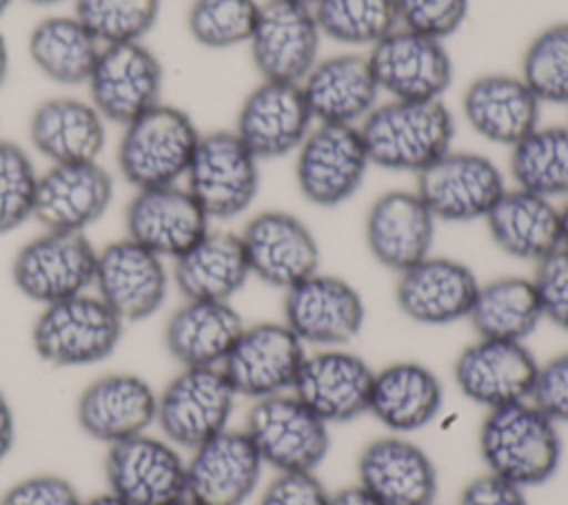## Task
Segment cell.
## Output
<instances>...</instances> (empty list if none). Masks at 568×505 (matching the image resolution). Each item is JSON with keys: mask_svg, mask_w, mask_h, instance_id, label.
<instances>
[{"mask_svg": "<svg viewBox=\"0 0 568 505\" xmlns=\"http://www.w3.org/2000/svg\"><path fill=\"white\" fill-rule=\"evenodd\" d=\"M559 215H561V248H568V199L559 204Z\"/></svg>", "mask_w": 568, "mask_h": 505, "instance_id": "cell-54", "label": "cell"}, {"mask_svg": "<svg viewBox=\"0 0 568 505\" xmlns=\"http://www.w3.org/2000/svg\"><path fill=\"white\" fill-rule=\"evenodd\" d=\"M282 321L308 348H346L364 328L359 290L333 272H313L284 290Z\"/></svg>", "mask_w": 568, "mask_h": 505, "instance_id": "cell-11", "label": "cell"}, {"mask_svg": "<svg viewBox=\"0 0 568 505\" xmlns=\"http://www.w3.org/2000/svg\"><path fill=\"white\" fill-rule=\"evenodd\" d=\"M29 4H36V7H51V4H60V2H67V0H27Z\"/></svg>", "mask_w": 568, "mask_h": 505, "instance_id": "cell-55", "label": "cell"}, {"mask_svg": "<svg viewBox=\"0 0 568 505\" xmlns=\"http://www.w3.org/2000/svg\"><path fill=\"white\" fill-rule=\"evenodd\" d=\"M466 321L481 339L526 343L544 321L532 277L501 275L479 281Z\"/></svg>", "mask_w": 568, "mask_h": 505, "instance_id": "cell-37", "label": "cell"}, {"mask_svg": "<svg viewBox=\"0 0 568 505\" xmlns=\"http://www.w3.org/2000/svg\"><path fill=\"white\" fill-rule=\"evenodd\" d=\"M98 248L87 233L42 230L24 241L11 259L16 290L38 306L93 290Z\"/></svg>", "mask_w": 568, "mask_h": 505, "instance_id": "cell-7", "label": "cell"}, {"mask_svg": "<svg viewBox=\"0 0 568 505\" xmlns=\"http://www.w3.org/2000/svg\"><path fill=\"white\" fill-rule=\"evenodd\" d=\"M566 109H568V106H566Z\"/></svg>", "mask_w": 568, "mask_h": 505, "instance_id": "cell-59", "label": "cell"}, {"mask_svg": "<svg viewBox=\"0 0 568 505\" xmlns=\"http://www.w3.org/2000/svg\"><path fill=\"white\" fill-rule=\"evenodd\" d=\"M373 75L388 100H444L455 62L444 40L397 27L366 51Z\"/></svg>", "mask_w": 568, "mask_h": 505, "instance_id": "cell-13", "label": "cell"}, {"mask_svg": "<svg viewBox=\"0 0 568 505\" xmlns=\"http://www.w3.org/2000/svg\"><path fill=\"white\" fill-rule=\"evenodd\" d=\"M109 122L89 97L53 95L38 102L27 122L31 148L49 164L98 162L106 146Z\"/></svg>", "mask_w": 568, "mask_h": 505, "instance_id": "cell-31", "label": "cell"}, {"mask_svg": "<svg viewBox=\"0 0 568 505\" xmlns=\"http://www.w3.org/2000/svg\"><path fill=\"white\" fill-rule=\"evenodd\" d=\"M313 126L300 84L260 80L242 97L231 128L260 162H271L293 155Z\"/></svg>", "mask_w": 568, "mask_h": 505, "instance_id": "cell-19", "label": "cell"}, {"mask_svg": "<svg viewBox=\"0 0 568 505\" xmlns=\"http://www.w3.org/2000/svg\"><path fill=\"white\" fill-rule=\"evenodd\" d=\"M0 505H82V498L69 478L40 472L4 489Z\"/></svg>", "mask_w": 568, "mask_h": 505, "instance_id": "cell-47", "label": "cell"}, {"mask_svg": "<svg viewBox=\"0 0 568 505\" xmlns=\"http://www.w3.org/2000/svg\"><path fill=\"white\" fill-rule=\"evenodd\" d=\"M315 124L359 126L382 102L366 51L322 55L300 82Z\"/></svg>", "mask_w": 568, "mask_h": 505, "instance_id": "cell-28", "label": "cell"}, {"mask_svg": "<svg viewBox=\"0 0 568 505\" xmlns=\"http://www.w3.org/2000/svg\"><path fill=\"white\" fill-rule=\"evenodd\" d=\"M171 272L166 259L129 237L98 248L93 292L124 321L151 319L166 301Z\"/></svg>", "mask_w": 568, "mask_h": 505, "instance_id": "cell-17", "label": "cell"}, {"mask_svg": "<svg viewBox=\"0 0 568 505\" xmlns=\"http://www.w3.org/2000/svg\"><path fill=\"white\" fill-rule=\"evenodd\" d=\"M326 505H382V503L357 483V485H348V487H342V489L328 494Z\"/></svg>", "mask_w": 568, "mask_h": 505, "instance_id": "cell-51", "label": "cell"}, {"mask_svg": "<svg viewBox=\"0 0 568 505\" xmlns=\"http://www.w3.org/2000/svg\"><path fill=\"white\" fill-rule=\"evenodd\" d=\"M371 168L357 126L315 124L293 153L297 190L317 208H337L353 199Z\"/></svg>", "mask_w": 568, "mask_h": 505, "instance_id": "cell-8", "label": "cell"}, {"mask_svg": "<svg viewBox=\"0 0 568 505\" xmlns=\"http://www.w3.org/2000/svg\"><path fill=\"white\" fill-rule=\"evenodd\" d=\"M532 284L537 288L544 321L568 332V248H559L535 264Z\"/></svg>", "mask_w": 568, "mask_h": 505, "instance_id": "cell-45", "label": "cell"}, {"mask_svg": "<svg viewBox=\"0 0 568 505\" xmlns=\"http://www.w3.org/2000/svg\"><path fill=\"white\" fill-rule=\"evenodd\" d=\"M235 399L222 368H182L158 394L155 425L180 450H195L229 427Z\"/></svg>", "mask_w": 568, "mask_h": 505, "instance_id": "cell-10", "label": "cell"}, {"mask_svg": "<svg viewBox=\"0 0 568 505\" xmlns=\"http://www.w3.org/2000/svg\"><path fill=\"white\" fill-rule=\"evenodd\" d=\"M313 13L324 40L368 51L399 27L395 0H317Z\"/></svg>", "mask_w": 568, "mask_h": 505, "instance_id": "cell-39", "label": "cell"}, {"mask_svg": "<svg viewBox=\"0 0 568 505\" xmlns=\"http://www.w3.org/2000/svg\"><path fill=\"white\" fill-rule=\"evenodd\" d=\"M524 492L526 489L486 472L462 489L457 505H528Z\"/></svg>", "mask_w": 568, "mask_h": 505, "instance_id": "cell-49", "label": "cell"}, {"mask_svg": "<svg viewBox=\"0 0 568 505\" xmlns=\"http://www.w3.org/2000/svg\"><path fill=\"white\" fill-rule=\"evenodd\" d=\"M120 128L115 164L133 190L184 182L202 135L189 111L162 100Z\"/></svg>", "mask_w": 568, "mask_h": 505, "instance_id": "cell-3", "label": "cell"}, {"mask_svg": "<svg viewBox=\"0 0 568 505\" xmlns=\"http://www.w3.org/2000/svg\"><path fill=\"white\" fill-rule=\"evenodd\" d=\"M399 27L448 42L470 16V0H395Z\"/></svg>", "mask_w": 568, "mask_h": 505, "instance_id": "cell-44", "label": "cell"}, {"mask_svg": "<svg viewBox=\"0 0 568 505\" xmlns=\"http://www.w3.org/2000/svg\"><path fill=\"white\" fill-rule=\"evenodd\" d=\"M16 414L7 399V394L0 390V463L9 456V452L16 445Z\"/></svg>", "mask_w": 568, "mask_h": 505, "instance_id": "cell-50", "label": "cell"}, {"mask_svg": "<svg viewBox=\"0 0 568 505\" xmlns=\"http://www.w3.org/2000/svg\"><path fill=\"white\" fill-rule=\"evenodd\" d=\"M11 2H13V0H0V16L11 7Z\"/></svg>", "mask_w": 568, "mask_h": 505, "instance_id": "cell-57", "label": "cell"}, {"mask_svg": "<svg viewBox=\"0 0 568 505\" xmlns=\"http://www.w3.org/2000/svg\"><path fill=\"white\" fill-rule=\"evenodd\" d=\"M257 13V0H191L186 31L202 49L229 51L248 44Z\"/></svg>", "mask_w": 568, "mask_h": 505, "instance_id": "cell-41", "label": "cell"}, {"mask_svg": "<svg viewBox=\"0 0 568 505\" xmlns=\"http://www.w3.org/2000/svg\"><path fill=\"white\" fill-rule=\"evenodd\" d=\"M528 401L557 425L568 423V350L539 363Z\"/></svg>", "mask_w": 568, "mask_h": 505, "instance_id": "cell-46", "label": "cell"}, {"mask_svg": "<svg viewBox=\"0 0 568 505\" xmlns=\"http://www.w3.org/2000/svg\"><path fill=\"white\" fill-rule=\"evenodd\" d=\"M158 392L133 372H111L91 381L78 396L80 430L106 447L146 432L155 423Z\"/></svg>", "mask_w": 568, "mask_h": 505, "instance_id": "cell-29", "label": "cell"}, {"mask_svg": "<svg viewBox=\"0 0 568 505\" xmlns=\"http://www.w3.org/2000/svg\"><path fill=\"white\" fill-rule=\"evenodd\" d=\"M100 51L102 44L73 13L42 18L27 38V53L36 71L62 86H84Z\"/></svg>", "mask_w": 568, "mask_h": 505, "instance_id": "cell-36", "label": "cell"}, {"mask_svg": "<svg viewBox=\"0 0 568 505\" xmlns=\"http://www.w3.org/2000/svg\"><path fill=\"white\" fill-rule=\"evenodd\" d=\"M322 42L313 7L264 0L246 47L260 80L300 84L322 58Z\"/></svg>", "mask_w": 568, "mask_h": 505, "instance_id": "cell-12", "label": "cell"}, {"mask_svg": "<svg viewBox=\"0 0 568 505\" xmlns=\"http://www.w3.org/2000/svg\"><path fill=\"white\" fill-rule=\"evenodd\" d=\"M477 288L479 279L468 264L430 252L397 272L395 303L419 326H448L468 319Z\"/></svg>", "mask_w": 568, "mask_h": 505, "instance_id": "cell-25", "label": "cell"}, {"mask_svg": "<svg viewBox=\"0 0 568 505\" xmlns=\"http://www.w3.org/2000/svg\"><path fill=\"white\" fill-rule=\"evenodd\" d=\"M357 483L382 505H433L437 467L406 434H384L357 456Z\"/></svg>", "mask_w": 568, "mask_h": 505, "instance_id": "cell-30", "label": "cell"}, {"mask_svg": "<svg viewBox=\"0 0 568 505\" xmlns=\"http://www.w3.org/2000/svg\"><path fill=\"white\" fill-rule=\"evenodd\" d=\"M260 164L233 128L206 131L200 135L182 184L211 221L235 219L260 195Z\"/></svg>", "mask_w": 568, "mask_h": 505, "instance_id": "cell-5", "label": "cell"}, {"mask_svg": "<svg viewBox=\"0 0 568 505\" xmlns=\"http://www.w3.org/2000/svg\"><path fill=\"white\" fill-rule=\"evenodd\" d=\"M84 86L100 115L124 126L162 102L164 66L146 42L109 44L102 47Z\"/></svg>", "mask_w": 568, "mask_h": 505, "instance_id": "cell-14", "label": "cell"}, {"mask_svg": "<svg viewBox=\"0 0 568 505\" xmlns=\"http://www.w3.org/2000/svg\"><path fill=\"white\" fill-rule=\"evenodd\" d=\"M328 492L315 472H277L257 505H326Z\"/></svg>", "mask_w": 568, "mask_h": 505, "instance_id": "cell-48", "label": "cell"}, {"mask_svg": "<svg viewBox=\"0 0 568 505\" xmlns=\"http://www.w3.org/2000/svg\"><path fill=\"white\" fill-rule=\"evenodd\" d=\"M306 359V346L284 321L246 323L222 361L237 396L251 401L291 392Z\"/></svg>", "mask_w": 568, "mask_h": 505, "instance_id": "cell-15", "label": "cell"}, {"mask_svg": "<svg viewBox=\"0 0 568 505\" xmlns=\"http://www.w3.org/2000/svg\"><path fill=\"white\" fill-rule=\"evenodd\" d=\"M251 277L280 290L320 270V244L308 224L282 208L260 210L240 230Z\"/></svg>", "mask_w": 568, "mask_h": 505, "instance_id": "cell-18", "label": "cell"}, {"mask_svg": "<svg viewBox=\"0 0 568 505\" xmlns=\"http://www.w3.org/2000/svg\"><path fill=\"white\" fill-rule=\"evenodd\" d=\"M244 432L275 472H315L331 450L328 423L293 392L253 401Z\"/></svg>", "mask_w": 568, "mask_h": 505, "instance_id": "cell-6", "label": "cell"}, {"mask_svg": "<svg viewBox=\"0 0 568 505\" xmlns=\"http://www.w3.org/2000/svg\"><path fill=\"white\" fill-rule=\"evenodd\" d=\"M9 71H11V49L4 31L0 29V89L7 84Z\"/></svg>", "mask_w": 568, "mask_h": 505, "instance_id": "cell-52", "label": "cell"}, {"mask_svg": "<svg viewBox=\"0 0 568 505\" xmlns=\"http://www.w3.org/2000/svg\"><path fill=\"white\" fill-rule=\"evenodd\" d=\"M539 361L521 341L477 337L453 361V381L473 403L495 410L528 401Z\"/></svg>", "mask_w": 568, "mask_h": 505, "instance_id": "cell-20", "label": "cell"}, {"mask_svg": "<svg viewBox=\"0 0 568 505\" xmlns=\"http://www.w3.org/2000/svg\"><path fill=\"white\" fill-rule=\"evenodd\" d=\"M437 224L415 188H393L368 206L364 241L371 257L397 275L433 252Z\"/></svg>", "mask_w": 568, "mask_h": 505, "instance_id": "cell-26", "label": "cell"}, {"mask_svg": "<svg viewBox=\"0 0 568 505\" xmlns=\"http://www.w3.org/2000/svg\"><path fill=\"white\" fill-rule=\"evenodd\" d=\"M479 454L486 472L521 489L541 485L561 463L559 425L530 401L486 410Z\"/></svg>", "mask_w": 568, "mask_h": 505, "instance_id": "cell-2", "label": "cell"}, {"mask_svg": "<svg viewBox=\"0 0 568 505\" xmlns=\"http://www.w3.org/2000/svg\"><path fill=\"white\" fill-rule=\"evenodd\" d=\"M73 16L102 47L144 42L160 18V0H73Z\"/></svg>", "mask_w": 568, "mask_h": 505, "instance_id": "cell-42", "label": "cell"}, {"mask_svg": "<svg viewBox=\"0 0 568 505\" xmlns=\"http://www.w3.org/2000/svg\"><path fill=\"white\" fill-rule=\"evenodd\" d=\"M251 279L240 233L211 228L186 252L173 259L171 281L182 299L233 301Z\"/></svg>", "mask_w": 568, "mask_h": 505, "instance_id": "cell-35", "label": "cell"}, {"mask_svg": "<svg viewBox=\"0 0 568 505\" xmlns=\"http://www.w3.org/2000/svg\"><path fill=\"white\" fill-rule=\"evenodd\" d=\"M124 326L126 323L89 290L42 306L31 326V348L53 368H87L109 359L118 350Z\"/></svg>", "mask_w": 568, "mask_h": 505, "instance_id": "cell-4", "label": "cell"}, {"mask_svg": "<svg viewBox=\"0 0 568 505\" xmlns=\"http://www.w3.org/2000/svg\"><path fill=\"white\" fill-rule=\"evenodd\" d=\"M113 175L98 162L49 164L38 177L33 219L44 230L87 233L111 208Z\"/></svg>", "mask_w": 568, "mask_h": 505, "instance_id": "cell-21", "label": "cell"}, {"mask_svg": "<svg viewBox=\"0 0 568 505\" xmlns=\"http://www.w3.org/2000/svg\"><path fill=\"white\" fill-rule=\"evenodd\" d=\"M40 171L31 153L0 137V235H9L33 219Z\"/></svg>", "mask_w": 568, "mask_h": 505, "instance_id": "cell-43", "label": "cell"}, {"mask_svg": "<svg viewBox=\"0 0 568 505\" xmlns=\"http://www.w3.org/2000/svg\"><path fill=\"white\" fill-rule=\"evenodd\" d=\"M375 370L346 348H317L293 383V394L324 423H348L368 414Z\"/></svg>", "mask_w": 568, "mask_h": 505, "instance_id": "cell-23", "label": "cell"}, {"mask_svg": "<svg viewBox=\"0 0 568 505\" xmlns=\"http://www.w3.org/2000/svg\"><path fill=\"white\" fill-rule=\"evenodd\" d=\"M506 188L501 166L477 151L450 148L415 175V193L437 221L450 224L484 219Z\"/></svg>", "mask_w": 568, "mask_h": 505, "instance_id": "cell-9", "label": "cell"}, {"mask_svg": "<svg viewBox=\"0 0 568 505\" xmlns=\"http://www.w3.org/2000/svg\"><path fill=\"white\" fill-rule=\"evenodd\" d=\"M357 128L371 166L417 175L453 148L457 120L446 100L382 97Z\"/></svg>", "mask_w": 568, "mask_h": 505, "instance_id": "cell-1", "label": "cell"}, {"mask_svg": "<svg viewBox=\"0 0 568 505\" xmlns=\"http://www.w3.org/2000/svg\"><path fill=\"white\" fill-rule=\"evenodd\" d=\"M169 505H200V503H195V501L189 498V496H182V498H178V501H173V503H169Z\"/></svg>", "mask_w": 568, "mask_h": 505, "instance_id": "cell-56", "label": "cell"}, {"mask_svg": "<svg viewBox=\"0 0 568 505\" xmlns=\"http://www.w3.org/2000/svg\"><path fill=\"white\" fill-rule=\"evenodd\" d=\"M544 104L519 73L488 71L473 78L459 100L466 126L488 144L513 148L537 124Z\"/></svg>", "mask_w": 568, "mask_h": 505, "instance_id": "cell-24", "label": "cell"}, {"mask_svg": "<svg viewBox=\"0 0 568 505\" xmlns=\"http://www.w3.org/2000/svg\"><path fill=\"white\" fill-rule=\"evenodd\" d=\"M129 239L162 259H178L211 230V219L184 184L135 190L124 208Z\"/></svg>", "mask_w": 568, "mask_h": 505, "instance_id": "cell-22", "label": "cell"}, {"mask_svg": "<svg viewBox=\"0 0 568 505\" xmlns=\"http://www.w3.org/2000/svg\"><path fill=\"white\" fill-rule=\"evenodd\" d=\"M295 2H302V4H308V7H313L317 0H295Z\"/></svg>", "mask_w": 568, "mask_h": 505, "instance_id": "cell-58", "label": "cell"}, {"mask_svg": "<svg viewBox=\"0 0 568 505\" xmlns=\"http://www.w3.org/2000/svg\"><path fill=\"white\" fill-rule=\"evenodd\" d=\"M517 73L544 106H568V20L546 24L526 42Z\"/></svg>", "mask_w": 568, "mask_h": 505, "instance_id": "cell-40", "label": "cell"}, {"mask_svg": "<svg viewBox=\"0 0 568 505\" xmlns=\"http://www.w3.org/2000/svg\"><path fill=\"white\" fill-rule=\"evenodd\" d=\"M264 463L244 430L226 427L191 450L186 496L200 505H244L260 485Z\"/></svg>", "mask_w": 568, "mask_h": 505, "instance_id": "cell-27", "label": "cell"}, {"mask_svg": "<svg viewBox=\"0 0 568 505\" xmlns=\"http://www.w3.org/2000/svg\"><path fill=\"white\" fill-rule=\"evenodd\" d=\"M82 505H126V503L122 498H118L115 494L104 492V494H98V496H93L89 501H82Z\"/></svg>", "mask_w": 568, "mask_h": 505, "instance_id": "cell-53", "label": "cell"}, {"mask_svg": "<svg viewBox=\"0 0 568 505\" xmlns=\"http://www.w3.org/2000/svg\"><path fill=\"white\" fill-rule=\"evenodd\" d=\"M481 221L493 244L513 259L539 264L561 248L559 204L524 188L508 186Z\"/></svg>", "mask_w": 568, "mask_h": 505, "instance_id": "cell-32", "label": "cell"}, {"mask_svg": "<svg viewBox=\"0 0 568 505\" xmlns=\"http://www.w3.org/2000/svg\"><path fill=\"white\" fill-rule=\"evenodd\" d=\"M513 186L561 204L568 199V122L537 124L508 148Z\"/></svg>", "mask_w": 568, "mask_h": 505, "instance_id": "cell-38", "label": "cell"}, {"mask_svg": "<svg viewBox=\"0 0 568 505\" xmlns=\"http://www.w3.org/2000/svg\"><path fill=\"white\" fill-rule=\"evenodd\" d=\"M244 326L233 301L184 299L164 323V348L180 368H220Z\"/></svg>", "mask_w": 568, "mask_h": 505, "instance_id": "cell-34", "label": "cell"}, {"mask_svg": "<svg viewBox=\"0 0 568 505\" xmlns=\"http://www.w3.org/2000/svg\"><path fill=\"white\" fill-rule=\"evenodd\" d=\"M444 405L439 377L422 361H393L375 370L368 414L390 434H410L433 423Z\"/></svg>", "mask_w": 568, "mask_h": 505, "instance_id": "cell-33", "label": "cell"}, {"mask_svg": "<svg viewBox=\"0 0 568 505\" xmlns=\"http://www.w3.org/2000/svg\"><path fill=\"white\" fill-rule=\"evenodd\" d=\"M164 436L142 432L109 445V492L126 505H169L186 496V458Z\"/></svg>", "mask_w": 568, "mask_h": 505, "instance_id": "cell-16", "label": "cell"}]
</instances>
